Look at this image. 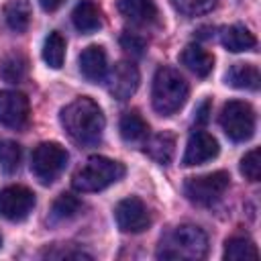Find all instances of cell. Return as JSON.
Wrapping results in <instances>:
<instances>
[{
    "instance_id": "cell-1",
    "label": "cell",
    "mask_w": 261,
    "mask_h": 261,
    "mask_svg": "<svg viewBox=\"0 0 261 261\" xmlns=\"http://www.w3.org/2000/svg\"><path fill=\"white\" fill-rule=\"evenodd\" d=\"M61 126L69 135L71 141L84 147L98 145L106 126L102 108L88 96L75 98L61 110Z\"/></svg>"
},
{
    "instance_id": "cell-2",
    "label": "cell",
    "mask_w": 261,
    "mask_h": 261,
    "mask_svg": "<svg viewBox=\"0 0 261 261\" xmlns=\"http://www.w3.org/2000/svg\"><path fill=\"white\" fill-rule=\"evenodd\" d=\"M208 253V237L196 224H179L157 247L159 259H202Z\"/></svg>"
},
{
    "instance_id": "cell-3",
    "label": "cell",
    "mask_w": 261,
    "mask_h": 261,
    "mask_svg": "<svg viewBox=\"0 0 261 261\" xmlns=\"http://www.w3.org/2000/svg\"><path fill=\"white\" fill-rule=\"evenodd\" d=\"M188 82L179 71L173 67H159L153 77V88H151V102L155 112L161 116H171L175 114L188 100Z\"/></svg>"
},
{
    "instance_id": "cell-4",
    "label": "cell",
    "mask_w": 261,
    "mask_h": 261,
    "mask_svg": "<svg viewBox=\"0 0 261 261\" xmlns=\"http://www.w3.org/2000/svg\"><path fill=\"white\" fill-rule=\"evenodd\" d=\"M124 175V165L120 161L108 159V157H90L73 175L71 184L77 192L90 194V192H100L114 181L122 179Z\"/></svg>"
},
{
    "instance_id": "cell-5",
    "label": "cell",
    "mask_w": 261,
    "mask_h": 261,
    "mask_svg": "<svg viewBox=\"0 0 261 261\" xmlns=\"http://www.w3.org/2000/svg\"><path fill=\"white\" fill-rule=\"evenodd\" d=\"M69 161V153L59 143L47 141L33 149L31 155V171L41 184H51L65 169Z\"/></svg>"
},
{
    "instance_id": "cell-6",
    "label": "cell",
    "mask_w": 261,
    "mask_h": 261,
    "mask_svg": "<svg viewBox=\"0 0 261 261\" xmlns=\"http://www.w3.org/2000/svg\"><path fill=\"white\" fill-rule=\"evenodd\" d=\"M220 126L234 143L249 141L255 133V110L249 102L228 100L220 112Z\"/></svg>"
},
{
    "instance_id": "cell-7",
    "label": "cell",
    "mask_w": 261,
    "mask_h": 261,
    "mask_svg": "<svg viewBox=\"0 0 261 261\" xmlns=\"http://www.w3.org/2000/svg\"><path fill=\"white\" fill-rule=\"evenodd\" d=\"M230 184V175L226 171H212L196 177H188L184 184V194L190 202L198 206L216 204Z\"/></svg>"
},
{
    "instance_id": "cell-8",
    "label": "cell",
    "mask_w": 261,
    "mask_h": 261,
    "mask_svg": "<svg viewBox=\"0 0 261 261\" xmlns=\"http://www.w3.org/2000/svg\"><path fill=\"white\" fill-rule=\"evenodd\" d=\"M35 208V194L24 186H6L0 190V216L12 222L24 220Z\"/></svg>"
},
{
    "instance_id": "cell-9",
    "label": "cell",
    "mask_w": 261,
    "mask_h": 261,
    "mask_svg": "<svg viewBox=\"0 0 261 261\" xmlns=\"http://www.w3.org/2000/svg\"><path fill=\"white\" fill-rule=\"evenodd\" d=\"M114 218L122 232H143L151 224L149 210L143 204V200L137 196H128L120 200L114 208Z\"/></svg>"
},
{
    "instance_id": "cell-10",
    "label": "cell",
    "mask_w": 261,
    "mask_h": 261,
    "mask_svg": "<svg viewBox=\"0 0 261 261\" xmlns=\"http://www.w3.org/2000/svg\"><path fill=\"white\" fill-rule=\"evenodd\" d=\"M29 98L22 92L0 90V124L8 128H20L29 120Z\"/></svg>"
},
{
    "instance_id": "cell-11",
    "label": "cell",
    "mask_w": 261,
    "mask_h": 261,
    "mask_svg": "<svg viewBox=\"0 0 261 261\" xmlns=\"http://www.w3.org/2000/svg\"><path fill=\"white\" fill-rule=\"evenodd\" d=\"M139 82H141V75L137 65L130 61H118L108 73V92L116 100H126L137 92Z\"/></svg>"
},
{
    "instance_id": "cell-12",
    "label": "cell",
    "mask_w": 261,
    "mask_h": 261,
    "mask_svg": "<svg viewBox=\"0 0 261 261\" xmlns=\"http://www.w3.org/2000/svg\"><path fill=\"white\" fill-rule=\"evenodd\" d=\"M216 155H218V143H216V139L210 133H206V130H194L188 137L181 163L186 167L202 165V163L214 159Z\"/></svg>"
},
{
    "instance_id": "cell-13",
    "label": "cell",
    "mask_w": 261,
    "mask_h": 261,
    "mask_svg": "<svg viewBox=\"0 0 261 261\" xmlns=\"http://www.w3.org/2000/svg\"><path fill=\"white\" fill-rule=\"evenodd\" d=\"M80 71L82 75L92 82V84H98L106 77V71H108V57H106V51L104 47L100 45H90L86 47L82 53H80Z\"/></svg>"
},
{
    "instance_id": "cell-14",
    "label": "cell",
    "mask_w": 261,
    "mask_h": 261,
    "mask_svg": "<svg viewBox=\"0 0 261 261\" xmlns=\"http://www.w3.org/2000/svg\"><path fill=\"white\" fill-rule=\"evenodd\" d=\"M179 61L198 77H206L214 67V57L196 43H190L184 47V51L179 53Z\"/></svg>"
},
{
    "instance_id": "cell-15",
    "label": "cell",
    "mask_w": 261,
    "mask_h": 261,
    "mask_svg": "<svg viewBox=\"0 0 261 261\" xmlns=\"http://www.w3.org/2000/svg\"><path fill=\"white\" fill-rule=\"evenodd\" d=\"M71 22L80 33L90 35L102 27V12L92 0H80L71 12Z\"/></svg>"
},
{
    "instance_id": "cell-16",
    "label": "cell",
    "mask_w": 261,
    "mask_h": 261,
    "mask_svg": "<svg viewBox=\"0 0 261 261\" xmlns=\"http://www.w3.org/2000/svg\"><path fill=\"white\" fill-rule=\"evenodd\" d=\"M118 12L137 24H147L153 22L157 16V6L153 0H118L116 2Z\"/></svg>"
},
{
    "instance_id": "cell-17",
    "label": "cell",
    "mask_w": 261,
    "mask_h": 261,
    "mask_svg": "<svg viewBox=\"0 0 261 261\" xmlns=\"http://www.w3.org/2000/svg\"><path fill=\"white\" fill-rule=\"evenodd\" d=\"M220 43L224 49L232 51V53H241V51H249L257 45V39L255 35L243 27V24H230V27H224L222 33H220Z\"/></svg>"
},
{
    "instance_id": "cell-18",
    "label": "cell",
    "mask_w": 261,
    "mask_h": 261,
    "mask_svg": "<svg viewBox=\"0 0 261 261\" xmlns=\"http://www.w3.org/2000/svg\"><path fill=\"white\" fill-rule=\"evenodd\" d=\"M4 22L14 33H24L31 24V0H8L4 4Z\"/></svg>"
},
{
    "instance_id": "cell-19",
    "label": "cell",
    "mask_w": 261,
    "mask_h": 261,
    "mask_svg": "<svg viewBox=\"0 0 261 261\" xmlns=\"http://www.w3.org/2000/svg\"><path fill=\"white\" fill-rule=\"evenodd\" d=\"M259 80V69L253 63H234L226 71V84L237 90H257Z\"/></svg>"
},
{
    "instance_id": "cell-20",
    "label": "cell",
    "mask_w": 261,
    "mask_h": 261,
    "mask_svg": "<svg viewBox=\"0 0 261 261\" xmlns=\"http://www.w3.org/2000/svg\"><path fill=\"white\" fill-rule=\"evenodd\" d=\"M118 130H120V137L126 143H137V141H143L149 135V124L137 110H128L120 116Z\"/></svg>"
},
{
    "instance_id": "cell-21",
    "label": "cell",
    "mask_w": 261,
    "mask_h": 261,
    "mask_svg": "<svg viewBox=\"0 0 261 261\" xmlns=\"http://www.w3.org/2000/svg\"><path fill=\"white\" fill-rule=\"evenodd\" d=\"M29 71V59L18 53V51H10L0 59V77L8 84H16L20 82Z\"/></svg>"
},
{
    "instance_id": "cell-22",
    "label": "cell",
    "mask_w": 261,
    "mask_h": 261,
    "mask_svg": "<svg viewBox=\"0 0 261 261\" xmlns=\"http://www.w3.org/2000/svg\"><path fill=\"white\" fill-rule=\"evenodd\" d=\"M173 149H175V137L171 133H159V135H153L147 145H145V151L149 153L151 159H155L157 163L161 165H167L173 157Z\"/></svg>"
},
{
    "instance_id": "cell-23",
    "label": "cell",
    "mask_w": 261,
    "mask_h": 261,
    "mask_svg": "<svg viewBox=\"0 0 261 261\" xmlns=\"http://www.w3.org/2000/svg\"><path fill=\"white\" fill-rule=\"evenodd\" d=\"M259 257V251L251 239L245 237H232L224 245V259L228 261H255Z\"/></svg>"
},
{
    "instance_id": "cell-24",
    "label": "cell",
    "mask_w": 261,
    "mask_h": 261,
    "mask_svg": "<svg viewBox=\"0 0 261 261\" xmlns=\"http://www.w3.org/2000/svg\"><path fill=\"white\" fill-rule=\"evenodd\" d=\"M43 59L49 67L59 69L65 61V39L61 37V33L53 31L47 35L45 43H43Z\"/></svg>"
},
{
    "instance_id": "cell-25",
    "label": "cell",
    "mask_w": 261,
    "mask_h": 261,
    "mask_svg": "<svg viewBox=\"0 0 261 261\" xmlns=\"http://www.w3.org/2000/svg\"><path fill=\"white\" fill-rule=\"evenodd\" d=\"M80 210H82V202H80L75 196H71V194H61V196L53 202V206H51V216H53V220H69V218H73Z\"/></svg>"
},
{
    "instance_id": "cell-26",
    "label": "cell",
    "mask_w": 261,
    "mask_h": 261,
    "mask_svg": "<svg viewBox=\"0 0 261 261\" xmlns=\"http://www.w3.org/2000/svg\"><path fill=\"white\" fill-rule=\"evenodd\" d=\"M20 163V147L14 141H0V167L10 173Z\"/></svg>"
},
{
    "instance_id": "cell-27",
    "label": "cell",
    "mask_w": 261,
    "mask_h": 261,
    "mask_svg": "<svg viewBox=\"0 0 261 261\" xmlns=\"http://www.w3.org/2000/svg\"><path fill=\"white\" fill-rule=\"evenodd\" d=\"M171 4L186 16H200L216 6V0H171Z\"/></svg>"
},
{
    "instance_id": "cell-28",
    "label": "cell",
    "mask_w": 261,
    "mask_h": 261,
    "mask_svg": "<svg viewBox=\"0 0 261 261\" xmlns=\"http://www.w3.org/2000/svg\"><path fill=\"white\" fill-rule=\"evenodd\" d=\"M241 173L249 181H259L261 177V151L259 149H251L249 153H245V157L241 159Z\"/></svg>"
},
{
    "instance_id": "cell-29",
    "label": "cell",
    "mask_w": 261,
    "mask_h": 261,
    "mask_svg": "<svg viewBox=\"0 0 261 261\" xmlns=\"http://www.w3.org/2000/svg\"><path fill=\"white\" fill-rule=\"evenodd\" d=\"M120 45L133 57H141L145 53V41L141 37H137L135 33H122L120 35Z\"/></svg>"
},
{
    "instance_id": "cell-30",
    "label": "cell",
    "mask_w": 261,
    "mask_h": 261,
    "mask_svg": "<svg viewBox=\"0 0 261 261\" xmlns=\"http://www.w3.org/2000/svg\"><path fill=\"white\" fill-rule=\"evenodd\" d=\"M208 114H210V100H204L198 108H196V122L204 124L208 120Z\"/></svg>"
},
{
    "instance_id": "cell-31",
    "label": "cell",
    "mask_w": 261,
    "mask_h": 261,
    "mask_svg": "<svg viewBox=\"0 0 261 261\" xmlns=\"http://www.w3.org/2000/svg\"><path fill=\"white\" fill-rule=\"evenodd\" d=\"M63 2H65V0H39L41 8H43L45 12H55Z\"/></svg>"
},
{
    "instance_id": "cell-32",
    "label": "cell",
    "mask_w": 261,
    "mask_h": 261,
    "mask_svg": "<svg viewBox=\"0 0 261 261\" xmlns=\"http://www.w3.org/2000/svg\"><path fill=\"white\" fill-rule=\"evenodd\" d=\"M0 247H2V237H0Z\"/></svg>"
}]
</instances>
